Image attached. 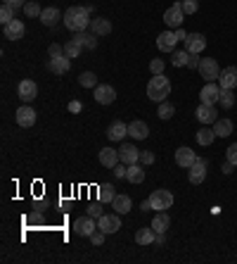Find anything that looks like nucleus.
<instances>
[{"instance_id": "obj_1", "label": "nucleus", "mask_w": 237, "mask_h": 264, "mask_svg": "<svg viewBox=\"0 0 237 264\" xmlns=\"http://www.w3.org/2000/svg\"><path fill=\"white\" fill-rule=\"evenodd\" d=\"M90 12H93V7H81V5H74L69 7L67 12H64V27L69 29V31H86V29L90 27Z\"/></svg>"}, {"instance_id": "obj_2", "label": "nucleus", "mask_w": 237, "mask_h": 264, "mask_svg": "<svg viewBox=\"0 0 237 264\" xmlns=\"http://www.w3.org/2000/svg\"><path fill=\"white\" fill-rule=\"evenodd\" d=\"M171 93V81L164 74H154V77L147 81V98L154 100V103H164L166 95Z\"/></svg>"}, {"instance_id": "obj_3", "label": "nucleus", "mask_w": 237, "mask_h": 264, "mask_svg": "<svg viewBox=\"0 0 237 264\" xmlns=\"http://www.w3.org/2000/svg\"><path fill=\"white\" fill-rule=\"evenodd\" d=\"M147 202H149V209H154V212H166V209L173 205V193L166 190V188H159V190H154V193L149 195Z\"/></svg>"}, {"instance_id": "obj_4", "label": "nucleus", "mask_w": 237, "mask_h": 264, "mask_svg": "<svg viewBox=\"0 0 237 264\" xmlns=\"http://www.w3.org/2000/svg\"><path fill=\"white\" fill-rule=\"evenodd\" d=\"M197 71H199V77H202L204 81H216V79L221 77V67H218V62L214 57H202Z\"/></svg>"}, {"instance_id": "obj_5", "label": "nucleus", "mask_w": 237, "mask_h": 264, "mask_svg": "<svg viewBox=\"0 0 237 264\" xmlns=\"http://www.w3.org/2000/svg\"><path fill=\"white\" fill-rule=\"evenodd\" d=\"M183 19H185V12H183V7H180V3L171 5L169 10L164 12V21H166L169 29H180L183 27Z\"/></svg>"}, {"instance_id": "obj_6", "label": "nucleus", "mask_w": 237, "mask_h": 264, "mask_svg": "<svg viewBox=\"0 0 237 264\" xmlns=\"http://www.w3.org/2000/svg\"><path fill=\"white\" fill-rule=\"evenodd\" d=\"M17 95L21 98V103H34L36 95H38V86H36V81H31V79H24V81H19V86H17Z\"/></svg>"}, {"instance_id": "obj_7", "label": "nucleus", "mask_w": 237, "mask_h": 264, "mask_svg": "<svg viewBox=\"0 0 237 264\" xmlns=\"http://www.w3.org/2000/svg\"><path fill=\"white\" fill-rule=\"evenodd\" d=\"M199 100L204 105H216L221 100V84H214V81H206L202 90H199Z\"/></svg>"}, {"instance_id": "obj_8", "label": "nucleus", "mask_w": 237, "mask_h": 264, "mask_svg": "<svg viewBox=\"0 0 237 264\" xmlns=\"http://www.w3.org/2000/svg\"><path fill=\"white\" fill-rule=\"evenodd\" d=\"M14 119H17V124L21 126V129H29V126L36 124V110L31 107V105H21L19 110L14 112Z\"/></svg>"}, {"instance_id": "obj_9", "label": "nucleus", "mask_w": 237, "mask_h": 264, "mask_svg": "<svg viewBox=\"0 0 237 264\" xmlns=\"http://www.w3.org/2000/svg\"><path fill=\"white\" fill-rule=\"evenodd\" d=\"M24 34H27V27H24L21 19H12L10 24L3 27V36L7 41H19V38H24Z\"/></svg>"}, {"instance_id": "obj_10", "label": "nucleus", "mask_w": 237, "mask_h": 264, "mask_svg": "<svg viewBox=\"0 0 237 264\" xmlns=\"http://www.w3.org/2000/svg\"><path fill=\"white\" fill-rule=\"evenodd\" d=\"M176 43H178V36L176 31H162V34L156 36V48L162 50V53H173L176 50Z\"/></svg>"}, {"instance_id": "obj_11", "label": "nucleus", "mask_w": 237, "mask_h": 264, "mask_svg": "<svg viewBox=\"0 0 237 264\" xmlns=\"http://www.w3.org/2000/svg\"><path fill=\"white\" fill-rule=\"evenodd\" d=\"M97 229H102L104 233H116L121 229V214H102L97 219Z\"/></svg>"}, {"instance_id": "obj_12", "label": "nucleus", "mask_w": 237, "mask_h": 264, "mask_svg": "<svg viewBox=\"0 0 237 264\" xmlns=\"http://www.w3.org/2000/svg\"><path fill=\"white\" fill-rule=\"evenodd\" d=\"M95 229H97V219H95V217H90V214L78 217V219L74 222V231L78 233V236H90Z\"/></svg>"}, {"instance_id": "obj_13", "label": "nucleus", "mask_w": 237, "mask_h": 264, "mask_svg": "<svg viewBox=\"0 0 237 264\" xmlns=\"http://www.w3.org/2000/svg\"><path fill=\"white\" fill-rule=\"evenodd\" d=\"M188 179H190V183H202L204 179H206V160H202V157H197L195 160V164L188 169Z\"/></svg>"}, {"instance_id": "obj_14", "label": "nucleus", "mask_w": 237, "mask_h": 264, "mask_svg": "<svg viewBox=\"0 0 237 264\" xmlns=\"http://www.w3.org/2000/svg\"><path fill=\"white\" fill-rule=\"evenodd\" d=\"M47 69L57 74V77H64L69 69H71V60L67 55H60V57H50V62H47Z\"/></svg>"}, {"instance_id": "obj_15", "label": "nucleus", "mask_w": 237, "mask_h": 264, "mask_svg": "<svg viewBox=\"0 0 237 264\" xmlns=\"http://www.w3.org/2000/svg\"><path fill=\"white\" fill-rule=\"evenodd\" d=\"M119 160L130 167V164L140 162V150H138L136 146H130V143H123V146L119 148Z\"/></svg>"}, {"instance_id": "obj_16", "label": "nucleus", "mask_w": 237, "mask_h": 264, "mask_svg": "<svg viewBox=\"0 0 237 264\" xmlns=\"http://www.w3.org/2000/svg\"><path fill=\"white\" fill-rule=\"evenodd\" d=\"M195 160H197V155H195V150L192 148H178L176 150V164L178 167H183V169H190L192 164H195Z\"/></svg>"}, {"instance_id": "obj_17", "label": "nucleus", "mask_w": 237, "mask_h": 264, "mask_svg": "<svg viewBox=\"0 0 237 264\" xmlns=\"http://www.w3.org/2000/svg\"><path fill=\"white\" fill-rule=\"evenodd\" d=\"M95 100H97L100 105H112L116 100V90L109 84H100L97 88H95Z\"/></svg>"}, {"instance_id": "obj_18", "label": "nucleus", "mask_w": 237, "mask_h": 264, "mask_svg": "<svg viewBox=\"0 0 237 264\" xmlns=\"http://www.w3.org/2000/svg\"><path fill=\"white\" fill-rule=\"evenodd\" d=\"M195 117L199 119L202 124H214V122L218 119V112H216V107H214V105H204V103H202L199 107H197Z\"/></svg>"}, {"instance_id": "obj_19", "label": "nucleus", "mask_w": 237, "mask_h": 264, "mask_svg": "<svg viewBox=\"0 0 237 264\" xmlns=\"http://www.w3.org/2000/svg\"><path fill=\"white\" fill-rule=\"evenodd\" d=\"M204 48H206V38H204L202 34H190L188 38H185V50H188V53L199 55Z\"/></svg>"}, {"instance_id": "obj_20", "label": "nucleus", "mask_w": 237, "mask_h": 264, "mask_svg": "<svg viewBox=\"0 0 237 264\" xmlns=\"http://www.w3.org/2000/svg\"><path fill=\"white\" fill-rule=\"evenodd\" d=\"M119 150H114V148H102L100 150V164L107 169H114L116 164H119Z\"/></svg>"}, {"instance_id": "obj_21", "label": "nucleus", "mask_w": 237, "mask_h": 264, "mask_svg": "<svg viewBox=\"0 0 237 264\" xmlns=\"http://www.w3.org/2000/svg\"><path fill=\"white\" fill-rule=\"evenodd\" d=\"M128 136L136 140H142L149 136V126L142 122V119H136V122H130L128 124Z\"/></svg>"}, {"instance_id": "obj_22", "label": "nucleus", "mask_w": 237, "mask_h": 264, "mask_svg": "<svg viewBox=\"0 0 237 264\" xmlns=\"http://www.w3.org/2000/svg\"><path fill=\"white\" fill-rule=\"evenodd\" d=\"M126 136H128V126L123 124V122H112V124H109V129H107L109 140H116V143H119V140H123Z\"/></svg>"}, {"instance_id": "obj_23", "label": "nucleus", "mask_w": 237, "mask_h": 264, "mask_svg": "<svg viewBox=\"0 0 237 264\" xmlns=\"http://www.w3.org/2000/svg\"><path fill=\"white\" fill-rule=\"evenodd\" d=\"M109 31H112V21L107 17H95L90 21V34L93 36H107Z\"/></svg>"}, {"instance_id": "obj_24", "label": "nucleus", "mask_w": 237, "mask_h": 264, "mask_svg": "<svg viewBox=\"0 0 237 264\" xmlns=\"http://www.w3.org/2000/svg\"><path fill=\"white\" fill-rule=\"evenodd\" d=\"M218 81H221V88H235L237 86V67H225V69L221 71Z\"/></svg>"}, {"instance_id": "obj_25", "label": "nucleus", "mask_w": 237, "mask_h": 264, "mask_svg": "<svg viewBox=\"0 0 237 264\" xmlns=\"http://www.w3.org/2000/svg\"><path fill=\"white\" fill-rule=\"evenodd\" d=\"M130 207H133V200H130L128 195L116 193V198L112 200V209H116V214H128Z\"/></svg>"}, {"instance_id": "obj_26", "label": "nucleus", "mask_w": 237, "mask_h": 264, "mask_svg": "<svg viewBox=\"0 0 237 264\" xmlns=\"http://www.w3.org/2000/svg\"><path fill=\"white\" fill-rule=\"evenodd\" d=\"M38 19H41L43 24H45V27H55V24H57V21L62 19V12L57 10V7H45V10L41 12V17H38Z\"/></svg>"}, {"instance_id": "obj_27", "label": "nucleus", "mask_w": 237, "mask_h": 264, "mask_svg": "<svg viewBox=\"0 0 237 264\" xmlns=\"http://www.w3.org/2000/svg\"><path fill=\"white\" fill-rule=\"evenodd\" d=\"M71 41H76L81 48H88V50L97 48V38H93V36L86 34V31H76V34L71 36Z\"/></svg>"}, {"instance_id": "obj_28", "label": "nucleus", "mask_w": 237, "mask_h": 264, "mask_svg": "<svg viewBox=\"0 0 237 264\" xmlns=\"http://www.w3.org/2000/svg\"><path fill=\"white\" fill-rule=\"evenodd\" d=\"M214 133H216L218 138H228L232 133V122L230 119H216L214 122Z\"/></svg>"}, {"instance_id": "obj_29", "label": "nucleus", "mask_w": 237, "mask_h": 264, "mask_svg": "<svg viewBox=\"0 0 237 264\" xmlns=\"http://www.w3.org/2000/svg\"><path fill=\"white\" fill-rule=\"evenodd\" d=\"M149 226H152L156 233H166V229L171 226L169 214H166V212H156V217L152 219V224H149Z\"/></svg>"}, {"instance_id": "obj_30", "label": "nucleus", "mask_w": 237, "mask_h": 264, "mask_svg": "<svg viewBox=\"0 0 237 264\" xmlns=\"http://www.w3.org/2000/svg\"><path fill=\"white\" fill-rule=\"evenodd\" d=\"M154 238H156V231L152 229V226H149V229L145 226V229H140V231L136 233V241H138L140 245H152V243H154Z\"/></svg>"}, {"instance_id": "obj_31", "label": "nucleus", "mask_w": 237, "mask_h": 264, "mask_svg": "<svg viewBox=\"0 0 237 264\" xmlns=\"http://www.w3.org/2000/svg\"><path fill=\"white\" fill-rule=\"evenodd\" d=\"M97 198H100V202H112L116 198V188L112 183H102L97 188Z\"/></svg>"}, {"instance_id": "obj_32", "label": "nucleus", "mask_w": 237, "mask_h": 264, "mask_svg": "<svg viewBox=\"0 0 237 264\" xmlns=\"http://www.w3.org/2000/svg\"><path fill=\"white\" fill-rule=\"evenodd\" d=\"M126 179H128L130 183H142V181H145V169H142V164H138V162L136 164H130Z\"/></svg>"}, {"instance_id": "obj_33", "label": "nucleus", "mask_w": 237, "mask_h": 264, "mask_svg": "<svg viewBox=\"0 0 237 264\" xmlns=\"http://www.w3.org/2000/svg\"><path fill=\"white\" fill-rule=\"evenodd\" d=\"M214 138H216V133H214V129H206V124L197 131V143H199V146H211Z\"/></svg>"}, {"instance_id": "obj_34", "label": "nucleus", "mask_w": 237, "mask_h": 264, "mask_svg": "<svg viewBox=\"0 0 237 264\" xmlns=\"http://www.w3.org/2000/svg\"><path fill=\"white\" fill-rule=\"evenodd\" d=\"M188 60H190L188 50H173L171 53V64L173 67H188Z\"/></svg>"}, {"instance_id": "obj_35", "label": "nucleus", "mask_w": 237, "mask_h": 264, "mask_svg": "<svg viewBox=\"0 0 237 264\" xmlns=\"http://www.w3.org/2000/svg\"><path fill=\"white\" fill-rule=\"evenodd\" d=\"M78 84L83 86V88H97V77H95L93 71H83L81 77H78Z\"/></svg>"}, {"instance_id": "obj_36", "label": "nucleus", "mask_w": 237, "mask_h": 264, "mask_svg": "<svg viewBox=\"0 0 237 264\" xmlns=\"http://www.w3.org/2000/svg\"><path fill=\"white\" fill-rule=\"evenodd\" d=\"M218 103L223 105V110L235 107V95H232V88H221V100H218Z\"/></svg>"}, {"instance_id": "obj_37", "label": "nucleus", "mask_w": 237, "mask_h": 264, "mask_svg": "<svg viewBox=\"0 0 237 264\" xmlns=\"http://www.w3.org/2000/svg\"><path fill=\"white\" fill-rule=\"evenodd\" d=\"M12 19H14V7L7 5V3H3V5H0V21H3V27L10 24Z\"/></svg>"}, {"instance_id": "obj_38", "label": "nucleus", "mask_w": 237, "mask_h": 264, "mask_svg": "<svg viewBox=\"0 0 237 264\" xmlns=\"http://www.w3.org/2000/svg\"><path fill=\"white\" fill-rule=\"evenodd\" d=\"M21 10H24V14H27V17H41V12H43V7L38 5L36 0H29V3L21 7Z\"/></svg>"}, {"instance_id": "obj_39", "label": "nucleus", "mask_w": 237, "mask_h": 264, "mask_svg": "<svg viewBox=\"0 0 237 264\" xmlns=\"http://www.w3.org/2000/svg\"><path fill=\"white\" fill-rule=\"evenodd\" d=\"M156 114H159L162 119H171L173 114H176V107H173L171 103H166V100H164V103H159V112H156Z\"/></svg>"}, {"instance_id": "obj_40", "label": "nucleus", "mask_w": 237, "mask_h": 264, "mask_svg": "<svg viewBox=\"0 0 237 264\" xmlns=\"http://www.w3.org/2000/svg\"><path fill=\"white\" fill-rule=\"evenodd\" d=\"M81 45H78V43L76 41H69V43H64V55L67 57H78L81 55Z\"/></svg>"}, {"instance_id": "obj_41", "label": "nucleus", "mask_w": 237, "mask_h": 264, "mask_svg": "<svg viewBox=\"0 0 237 264\" xmlns=\"http://www.w3.org/2000/svg\"><path fill=\"white\" fill-rule=\"evenodd\" d=\"M180 7H183V12H185V14H195L197 10H199L197 0H180Z\"/></svg>"}, {"instance_id": "obj_42", "label": "nucleus", "mask_w": 237, "mask_h": 264, "mask_svg": "<svg viewBox=\"0 0 237 264\" xmlns=\"http://www.w3.org/2000/svg\"><path fill=\"white\" fill-rule=\"evenodd\" d=\"M104 236H107V233H104L102 229H95L93 233H90V243H93V245H102V243H104Z\"/></svg>"}, {"instance_id": "obj_43", "label": "nucleus", "mask_w": 237, "mask_h": 264, "mask_svg": "<svg viewBox=\"0 0 237 264\" xmlns=\"http://www.w3.org/2000/svg\"><path fill=\"white\" fill-rule=\"evenodd\" d=\"M154 153H149V150H142L140 153V164H145V167H149V164H154Z\"/></svg>"}, {"instance_id": "obj_44", "label": "nucleus", "mask_w": 237, "mask_h": 264, "mask_svg": "<svg viewBox=\"0 0 237 264\" xmlns=\"http://www.w3.org/2000/svg\"><path fill=\"white\" fill-rule=\"evenodd\" d=\"M47 55H50V57L64 55V45H60V43H50V48H47Z\"/></svg>"}, {"instance_id": "obj_45", "label": "nucleus", "mask_w": 237, "mask_h": 264, "mask_svg": "<svg viewBox=\"0 0 237 264\" xmlns=\"http://www.w3.org/2000/svg\"><path fill=\"white\" fill-rule=\"evenodd\" d=\"M225 160L232 162V164L237 167V143H232V146L228 148V150H225Z\"/></svg>"}, {"instance_id": "obj_46", "label": "nucleus", "mask_w": 237, "mask_h": 264, "mask_svg": "<svg viewBox=\"0 0 237 264\" xmlns=\"http://www.w3.org/2000/svg\"><path fill=\"white\" fill-rule=\"evenodd\" d=\"M126 174H128V164L119 162V164L114 167V176H116V179H126Z\"/></svg>"}, {"instance_id": "obj_47", "label": "nucleus", "mask_w": 237, "mask_h": 264, "mask_svg": "<svg viewBox=\"0 0 237 264\" xmlns=\"http://www.w3.org/2000/svg\"><path fill=\"white\" fill-rule=\"evenodd\" d=\"M149 71H152V74H162L164 71V60H152V62H149Z\"/></svg>"}, {"instance_id": "obj_48", "label": "nucleus", "mask_w": 237, "mask_h": 264, "mask_svg": "<svg viewBox=\"0 0 237 264\" xmlns=\"http://www.w3.org/2000/svg\"><path fill=\"white\" fill-rule=\"evenodd\" d=\"M88 214H90V217H95V219H100V217L104 214V212H102V205H97V202H93V205H90V207H88Z\"/></svg>"}, {"instance_id": "obj_49", "label": "nucleus", "mask_w": 237, "mask_h": 264, "mask_svg": "<svg viewBox=\"0 0 237 264\" xmlns=\"http://www.w3.org/2000/svg\"><path fill=\"white\" fill-rule=\"evenodd\" d=\"M199 62H202V60H199L195 53H190V60H188V67H190V69H199Z\"/></svg>"}, {"instance_id": "obj_50", "label": "nucleus", "mask_w": 237, "mask_h": 264, "mask_svg": "<svg viewBox=\"0 0 237 264\" xmlns=\"http://www.w3.org/2000/svg\"><path fill=\"white\" fill-rule=\"evenodd\" d=\"M3 3H7V5H12L14 10H17V7H24L29 3V0H3Z\"/></svg>"}, {"instance_id": "obj_51", "label": "nucleus", "mask_w": 237, "mask_h": 264, "mask_svg": "<svg viewBox=\"0 0 237 264\" xmlns=\"http://www.w3.org/2000/svg\"><path fill=\"white\" fill-rule=\"evenodd\" d=\"M83 110V105L78 103V100H71V103H69V112H81Z\"/></svg>"}, {"instance_id": "obj_52", "label": "nucleus", "mask_w": 237, "mask_h": 264, "mask_svg": "<svg viewBox=\"0 0 237 264\" xmlns=\"http://www.w3.org/2000/svg\"><path fill=\"white\" fill-rule=\"evenodd\" d=\"M232 169H235V164L225 160V164H223V174H232Z\"/></svg>"}, {"instance_id": "obj_53", "label": "nucleus", "mask_w": 237, "mask_h": 264, "mask_svg": "<svg viewBox=\"0 0 237 264\" xmlns=\"http://www.w3.org/2000/svg\"><path fill=\"white\" fill-rule=\"evenodd\" d=\"M176 36H178V41H185V38H188L190 34H185V29L180 27V29H176Z\"/></svg>"}, {"instance_id": "obj_54", "label": "nucleus", "mask_w": 237, "mask_h": 264, "mask_svg": "<svg viewBox=\"0 0 237 264\" xmlns=\"http://www.w3.org/2000/svg\"><path fill=\"white\" fill-rule=\"evenodd\" d=\"M164 241H166V236H164V233H156L154 243H156V245H164Z\"/></svg>"}]
</instances>
